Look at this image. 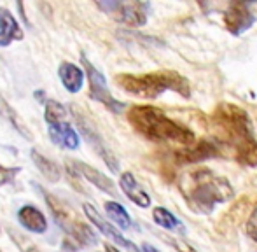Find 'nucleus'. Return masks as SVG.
<instances>
[{"mask_svg": "<svg viewBox=\"0 0 257 252\" xmlns=\"http://www.w3.org/2000/svg\"><path fill=\"white\" fill-rule=\"evenodd\" d=\"M219 149L212 140H196L193 146H187L186 149L175 153V158L180 163H198V161L215 158Z\"/></svg>", "mask_w": 257, "mask_h": 252, "instance_id": "f8f14e48", "label": "nucleus"}, {"mask_svg": "<svg viewBox=\"0 0 257 252\" xmlns=\"http://www.w3.org/2000/svg\"><path fill=\"white\" fill-rule=\"evenodd\" d=\"M128 121L140 135L153 142H177L186 147L196 142L193 130L173 121L158 107L133 105L128 112Z\"/></svg>", "mask_w": 257, "mask_h": 252, "instance_id": "7ed1b4c3", "label": "nucleus"}, {"mask_svg": "<svg viewBox=\"0 0 257 252\" xmlns=\"http://www.w3.org/2000/svg\"><path fill=\"white\" fill-rule=\"evenodd\" d=\"M0 252H2V250H0Z\"/></svg>", "mask_w": 257, "mask_h": 252, "instance_id": "c756f323", "label": "nucleus"}, {"mask_svg": "<svg viewBox=\"0 0 257 252\" xmlns=\"http://www.w3.org/2000/svg\"><path fill=\"white\" fill-rule=\"evenodd\" d=\"M58 75L68 93H79L84 86V70L75 63L63 62L58 68Z\"/></svg>", "mask_w": 257, "mask_h": 252, "instance_id": "f3484780", "label": "nucleus"}, {"mask_svg": "<svg viewBox=\"0 0 257 252\" xmlns=\"http://www.w3.org/2000/svg\"><path fill=\"white\" fill-rule=\"evenodd\" d=\"M35 98H37V102H41V103H46V93L44 91H41V89H39V91H35Z\"/></svg>", "mask_w": 257, "mask_h": 252, "instance_id": "bb28decb", "label": "nucleus"}, {"mask_svg": "<svg viewBox=\"0 0 257 252\" xmlns=\"http://www.w3.org/2000/svg\"><path fill=\"white\" fill-rule=\"evenodd\" d=\"M18 221L27 231L35 233V235H44L48 231V219L35 205H23L18 210Z\"/></svg>", "mask_w": 257, "mask_h": 252, "instance_id": "4468645a", "label": "nucleus"}, {"mask_svg": "<svg viewBox=\"0 0 257 252\" xmlns=\"http://www.w3.org/2000/svg\"><path fill=\"white\" fill-rule=\"evenodd\" d=\"M41 191H42V194H44L46 203H48V207H49V210H51L56 224L60 226L65 233H68L74 240H77L81 245H86V247L95 245L96 235L93 233V229L89 228L86 222L79 221V219L75 217L74 212H72L70 208L63 203V201H60L58 198H54L53 194L48 193V191H44V189H41Z\"/></svg>", "mask_w": 257, "mask_h": 252, "instance_id": "39448f33", "label": "nucleus"}, {"mask_svg": "<svg viewBox=\"0 0 257 252\" xmlns=\"http://www.w3.org/2000/svg\"><path fill=\"white\" fill-rule=\"evenodd\" d=\"M105 249H107V252H121L119 249H115V247H112L110 243H107V245H105Z\"/></svg>", "mask_w": 257, "mask_h": 252, "instance_id": "c85d7f7f", "label": "nucleus"}, {"mask_svg": "<svg viewBox=\"0 0 257 252\" xmlns=\"http://www.w3.org/2000/svg\"><path fill=\"white\" fill-rule=\"evenodd\" d=\"M153 219L158 226L168 229V231H177L180 235H186V226L177 215H173L168 208L165 207H156L153 210Z\"/></svg>", "mask_w": 257, "mask_h": 252, "instance_id": "a211bd4d", "label": "nucleus"}, {"mask_svg": "<svg viewBox=\"0 0 257 252\" xmlns=\"http://www.w3.org/2000/svg\"><path fill=\"white\" fill-rule=\"evenodd\" d=\"M30 156H32V160H34L35 167L39 168V172L44 175V179H48L49 182H58V181H60L61 170H60V167H58V165L54 163L53 160L46 158L44 154H41L37 149H32L30 151Z\"/></svg>", "mask_w": 257, "mask_h": 252, "instance_id": "6ab92c4d", "label": "nucleus"}, {"mask_svg": "<svg viewBox=\"0 0 257 252\" xmlns=\"http://www.w3.org/2000/svg\"><path fill=\"white\" fill-rule=\"evenodd\" d=\"M96 6L107 14H110L119 23L128 25V27H144L147 23L151 4L147 2H96Z\"/></svg>", "mask_w": 257, "mask_h": 252, "instance_id": "423d86ee", "label": "nucleus"}, {"mask_svg": "<svg viewBox=\"0 0 257 252\" xmlns=\"http://www.w3.org/2000/svg\"><path fill=\"white\" fill-rule=\"evenodd\" d=\"M82 210H84L86 217L91 221V224H95V228L98 229V231L102 233L103 236L110 238L112 242L117 243V245H121L122 249H128L130 252H139V247H137L133 242H130L128 238H124V235H122V233L119 231V229L115 228L112 222H108L107 219H105L103 215L100 214V212L96 210V208L93 207L91 203H84V205H82Z\"/></svg>", "mask_w": 257, "mask_h": 252, "instance_id": "1a4fd4ad", "label": "nucleus"}, {"mask_svg": "<svg viewBox=\"0 0 257 252\" xmlns=\"http://www.w3.org/2000/svg\"><path fill=\"white\" fill-rule=\"evenodd\" d=\"M7 231H9V236L13 238V242L16 243L18 247H20L21 252H41V249H39V247L35 245V243L32 242V240L28 238V236H25L23 233L14 231L13 228H9Z\"/></svg>", "mask_w": 257, "mask_h": 252, "instance_id": "5701e85b", "label": "nucleus"}, {"mask_svg": "<svg viewBox=\"0 0 257 252\" xmlns=\"http://www.w3.org/2000/svg\"><path fill=\"white\" fill-rule=\"evenodd\" d=\"M212 124L217 139L234 154V160L243 167H257V140L252 132L248 114L233 103H220L212 114Z\"/></svg>", "mask_w": 257, "mask_h": 252, "instance_id": "f257e3e1", "label": "nucleus"}, {"mask_svg": "<svg viewBox=\"0 0 257 252\" xmlns=\"http://www.w3.org/2000/svg\"><path fill=\"white\" fill-rule=\"evenodd\" d=\"M142 252H161V250H158L154 245H151V243H144L142 245V249H140Z\"/></svg>", "mask_w": 257, "mask_h": 252, "instance_id": "cd10ccee", "label": "nucleus"}, {"mask_svg": "<svg viewBox=\"0 0 257 252\" xmlns=\"http://www.w3.org/2000/svg\"><path fill=\"white\" fill-rule=\"evenodd\" d=\"M119 88L130 95L154 100L166 91H175L184 98L191 96V86L186 77L175 70H159L149 74H119L115 75Z\"/></svg>", "mask_w": 257, "mask_h": 252, "instance_id": "20e7f679", "label": "nucleus"}, {"mask_svg": "<svg viewBox=\"0 0 257 252\" xmlns=\"http://www.w3.org/2000/svg\"><path fill=\"white\" fill-rule=\"evenodd\" d=\"M67 109L65 105H61L56 100L48 98L46 100V112H44V119L49 124H58V123H65V117H67Z\"/></svg>", "mask_w": 257, "mask_h": 252, "instance_id": "4be33fe9", "label": "nucleus"}, {"mask_svg": "<svg viewBox=\"0 0 257 252\" xmlns=\"http://www.w3.org/2000/svg\"><path fill=\"white\" fill-rule=\"evenodd\" d=\"M177 186L187 207L196 214H210L219 203H226L234 196L229 181L210 168L182 172Z\"/></svg>", "mask_w": 257, "mask_h": 252, "instance_id": "f03ea898", "label": "nucleus"}, {"mask_svg": "<svg viewBox=\"0 0 257 252\" xmlns=\"http://www.w3.org/2000/svg\"><path fill=\"white\" fill-rule=\"evenodd\" d=\"M0 114H2L4 117H6L7 121H9V124L13 126L14 130H16L20 135H23L25 139L30 140L32 139V133L30 130L27 128V124H25V121L20 117V114L16 112V110L13 109V107L9 105V103L6 102V100L0 96Z\"/></svg>", "mask_w": 257, "mask_h": 252, "instance_id": "412c9836", "label": "nucleus"}, {"mask_svg": "<svg viewBox=\"0 0 257 252\" xmlns=\"http://www.w3.org/2000/svg\"><path fill=\"white\" fill-rule=\"evenodd\" d=\"M119 188H121L122 193L126 194V198H128L130 201H133L137 207H140V208L151 207L149 193L140 186V182L137 181L135 175H133L132 172L121 174V177H119Z\"/></svg>", "mask_w": 257, "mask_h": 252, "instance_id": "ddd939ff", "label": "nucleus"}, {"mask_svg": "<svg viewBox=\"0 0 257 252\" xmlns=\"http://www.w3.org/2000/svg\"><path fill=\"white\" fill-rule=\"evenodd\" d=\"M23 30L9 9L0 7V46L7 48L13 41H21Z\"/></svg>", "mask_w": 257, "mask_h": 252, "instance_id": "dca6fc26", "label": "nucleus"}, {"mask_svg": "<svg viewBox=\"0 0 257 252\" xmlns=\"http://www.w3.org/2000/svg\"><path fill=\"white\" fill-rule=\"evenodd\" d=\"M74 116H75V121H77L79 130H81V133L86 137V140H88L89 146H91L93 149L96 151V154H98V156H102V160L105 161V165H107V167L110 168L114 174H115V172H119L117 158H115V154L112 153V151L108 149L107 146H105V142H103L102 137H100V133L96 132V130L93 128V126L89 124L88 121H86L79 112H74Z\"/></svg>", "mask_w": 257, "mask_h": 252, "instance_id": "9d476101", "label": "nucleus"}, {"mask_svg": "<svg viewBox=\"0 0 257 252\" xmlns=\"http://www.w3.org/2000/svg\"><path fill=\"white\" fill-rule=\"evenodd\" d=\"M81 62H82V67H84V75L88 77V82H89V98L103 103V105L114 114L122 112L124 103L119 102V100H115L114 96H112L110 89H108V86H107V81H105V75L86 58V55L81 56Z\"/></svg>", "mask_w": 257, "mask_h": 252, "instance_id": "0eeeda50", "label": "nucleus"}, {"mask_svg": "<svg viewBox=\"0 0 257 252\" xmlns=\"http://www.w3.org/2000/svg\"><path fill=\"white\" fill-rule=\"evenodd\" d=\"M105 212H107L108 219L114 222L115 226H119L121 229L132 228V217H130L128 210L122 207L117 201H105Z\"/></svg>", "mask_w": 257, "mask_h": 252, "instance_id": "aec40b11", "label": "nucleus"}, {"mask_svg": "<svg viewBox=\"0 0 257 252\" xmlns=\"http://www.w3.org/2000/svg\"><path fill=\"white\" fill-rule=\"evenodd\" d=\"M67 165L70 167V170H74L75 174L82 175L86 181L91 182L93 186H96V188H98L100 191H103V193H108L110 196H115V194H117V189H115L114 182H112L105 174H102L100 170H96V168H93V167H89V165L82 163V161H75V160H68Z\"/></svg>", "mask_w": 257, "mask_h": 252, "instance_id": "9b49d317", "label": "nucleus"}, {"mask_svg": "<svg viewBox=\"0 0 257 252\" xmlns=\"http://www.w3.org/2000/svg\"><path fill=\"white\" fill-rule=\"evenodd\" d=\"M254 23L255 16L250 11V4L247 2H231L224 13V25L233 35L245 34L254 27Z\"/></svg>", "mask_w": 257, "mask_h": 252, "instance_id": "6e6552de", "label": "nucleus"}, {"mask_svg": "<svg viewBox=\"0 0 257 252\" xmlns=\"http://www.w3.org/2000/svg\"><path fill=\"white\" fill-rule=\"evenodd\" d=\"M245 231H247V235L250 236L254 242H257V205H255L254 210H252L250 217H248L247 226H245Z\"/></svg>", "mask_w": 257, "mask_h": 252, "instance_id": "b1692460", "label": "nucleus"}, {"mask_svg": "<svg viewBox=\"0 0 257 252\" xmlns=\"http://www.w3.org/2000/svg\"><path fill=\"white\" fill-rule=\"evenodd\" d=\"M49 137H51L53 144H56V146L63 147V149H68V151H75L81 146L79 133L68 123L49 124Z\"/></svg>", "mask_w": 257, "mask_h": 252, "instance_id": "2eb2a0df", "label": "nucleus"}, {"mask_svg": "<svg viewBox=\"0 0 257 252\" xmlns=\"http://www.w3.org/2000/svg\"><path fill=\"white\" fill-rule=\"evenodd\" d=\"M168 242L172 243V245L175 247V249L179 250V252H196V250L193 249V247L187 245V243H186V242H182V240H170V238H168Z\"/></svg>", "mask_w": 257, "mask_h": 252, "instance_id": "a878e982", "label": "nucleus"}, {"mask_svg": "<svg viewBox=\"0 0 257 252\" xmlns=\"http://www.w3.org/2000/svg\"><path fill=\"white\" fill-rule=\"evenodd\" d=\"M20 174V168H6L0 167V186H6L14 181V177Z\"/></svg>", "mask_w": 257, "mask_h": 252, "instance_id": "393cba45", "label": "nucleus"}]
</instances>
